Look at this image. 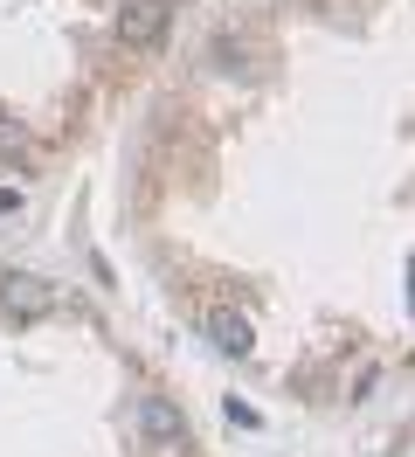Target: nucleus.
<instances>
[{
	"label": "nucleus",
	"instance_id": "nucleus-1",
	"mask_svg": "<svg viewBox=\"0 0 415 457\" xmlns=\"http://www.w3.org/2000/svg\"><path fill=\"white\" fill-rule=\"evenodd\" d=\"M138 429L153 436V444H180L187 436V423H180V409L166 395H138Z\"/></svg>",
	"mask_w": 415,
	"mask_h": 457
},
{
	"label": "nucleus",
	"instance_id": "nucleus-2",
	"mask_svg": "<svg viewBox=\"0 0 415 457\" xmlns=\"http://www.w3.org/2000/svg\"><path fill=\"white\" fill-rule=\"evenodd\" d=\"M160 29H166V7H160V0H132V7L118 14V35L138 42V49H145V42H160Z\"/></svg>",
	"mask_w": 415,
	"mask_h": 457
},
{
	"label": "nucleus",
	"instance_id": "nucleus-3",
	"mask_svg": "<svg viewBox=\"0 0 415 457\" xmlns=\"http://www.w3.org/2000/svg\"><path fill=\"white\" fill-rule=\"evenodd\" d=\"M208 340H215V353H236V361L256 346V340H249V319H243V312H215V319H208Z\"/></svg>",
	"mask_w": 415,
	"mask_h": 457
},
{
	"label": "nucleus",
	"instance_id": "nucleus-4",
	"mask_svg": "<svg viewBox=\"0 0 415 457\" xmlns=\"http://www.w3.org/2000/svg\"><path fill=\"white\" fill-rule=\"evenodd\" d=\"M228 423H236V429H263V416H256L249 402H236V395H228Z\"/></svg>",
	"mask_w": 415,
	"mask_h": 457
},
{
	"label": "nucleus",
	"instance_id": "nucleus-5",
	"mask_svg": "<svg viewBox=\"0 0 415 457\" xmlns=\"http://www.w3.org/2000/svg\"><path fill=\"white\" fill-rule=\"evenodd\" d=\"M7 145H21V125H7V118H0V153H7Z\"/></svg>",
	"mask_w": 415,
	"mask_h": 457
},
{
	"label": "nucleus",
	"instance_id": "nucleus-6",
	"mask_svg": "<svg viewBox=\"0 0 415 457\" xmlns=\"http://www.w3.org/2000/svg\"><path fill=\"white\" fill-rule=\"evenodd\" d=\"M7 208H21V187H0V215H7Z\"/></svg>",
	"mask_w": 415,
	"mask_h": 457
},
{
	"label": "nucleus",
	"instance_id": "nucleus-7",
	"mask_svg": "<svg viewBox=\"0 0 415 457\" xmlns=\"http://www.w3.org/2000/svg\"><path fill=\"white\" fill-rule=\"evenodd\" d=\"M409 312H415V263H409Z\"/></svg>",
	"mask_w": 415,
	"mask_h": 457
}]
</instances>
